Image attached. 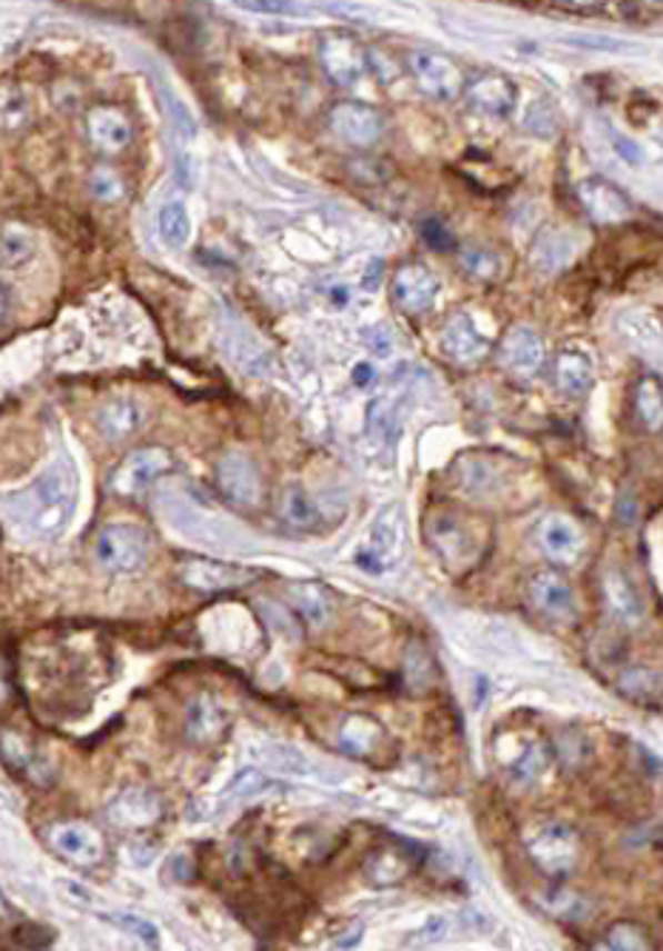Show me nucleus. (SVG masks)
I'll return each mask as SVG.
<instances>
[{
    "mask_svg": "<svg viewBox=\"0 0 663 951\" xmlns=\"http://www.w3.org/2000/svg\"><path fill=\"white\" fill-rule=\"evenodd\" d=\"M89 138L103 151H120L131 143V123L118 109H94L89 114Z\"/></svg>",
    "mask_w": 663,
    "mask_h": 951,
    "instance_id": "5701e85b",
    "label": "nucleus"
},
{
    "mask_svg": "<svg viewBox=\"0 0 663 951\" xmlns=\"http://www.w3.org/2000/svg\"><path fill=\"white\" fill-rule=\"evenodd\" d=\"M217 484L222 495H228L234 504L254 508L262 499V479L257 473V464L242 453H228L217 464Z\"/></svg>",
    "mask_w": 663,
    "mask_h": 951,
    "instance_id": "f8f14e48",
    "label": "nucleus"
},
{
    "mask_svg": "<svg viewBox=\"0 0 663 951\" xmlns=\"http://www.w3.org/2000/svg\"><path fill=\"white\" fill-rule=\"evenodd\" d=\"M539 548L555 564H573L584 553V535L564 515H546L539 524Z\"/></svg>",
    "mask_w": 663,
    "mask_h": 951,
    "instance_id": "a211bd4d",
    "label": "nucleus"
},
{
    "mask_svg": "<svg viewBox=\"0 0 663 951\" xmlns=\"http://www.w3.org/2000/svg\"><path fill=\"white\" fill-rule=\"evenodd\" d=\"M254 755L260 758L265 767L277 769V772H285V775H313V767L300 750H293L288 743H262L254 747Z\"/></svg>",
    "mask_w": 663,
    "mask_h": 951,
    "instance_id": "cd10ccee",
    "label": "nucleus"
},
{
    "mask_svg": "<svg viewBox=\"0 0 663 951\" xmlns=\"http://www.w3.org/2000/svg\"><path fill=\"white\" fill-rule=\"evenodd\" d=\"M604 593H606V601H610V607H612V613L619 615L624 624H637V621L644 619V604H641V599H637L632 581L626 579L621 570H615V568L606 570Z\"/></svg>",
    "mask_w": 663,
    "mask_h": 951,
    "instance_id": "393cba45",
    "label": "nucleus"
},
{
    "mask_svg": "<svg viewBox=\"0 0 663 951\" xmlns=\"http://www.w3.org/2000/svg\"><path fill=\"white\" fill-rule=\"evenodd\" d=\"M3 909H7V903H3V898H0V914H3Z\"/></svg>",
    "mask_w": 663,
    "mask_h": 951,
    "instance_id": "37998d69",
    "label": "nucleus"
},
{
    "mask_svg": "<svg viewBox=\"0 0 663 951\" xmlns=\"http://www.w3.org/2000/svg\"><path fill=\"white\" fill-rule=\"evenodd\" d=\"M499 366L515 379H533L544 366V342L528 326H515L499 346Z\"/></svg>",
    "mask_w": 663,
    "mask_h": 951,
    "instance_id": "6e6552de",
    "label": "nucleus"
},
{
    "mask_svg": "<svg viewBox=\"0 0 663 951\" xmlns=\"http://www.w3.org/2000/svg\"><path fill=\"white\" fill-rule=\"evenodd\" d=\"M120 180L114 174H109V171H98V174L91 177V194L100 197V200H114V197H120Z\"/></svg>",
    "mask_w": 663,
    "mask_h": 951,
    "instance_id": "ea45409f",
    "label": "nucleus"
},
{
    "mask_svg": "<svg viewBox=\"0 0 663 951\" xmlns=\"http://www.w3.org/2000/svg\"><path fill=\"white\" fill-rule=\"evenodd\" d=\"M225 712H222V707L217 704L214 698L200 695L185 707V732H189V738H194V741H217V738L225 732Z\"/></svg>",
    "mask_w": 663,
    "mask_h": 951,
    "instance_id": "b1692460",
    "label": "nucleus"
},
{
    "mask_svg": "<svg viewBox=\"0 0 663 951\" xmlns=\"http://www.w3.org/2000/svg\"><path fill=\"white\" fill-rule=\"evenodd\" d=\"M157 231L171 248H182L191 240L189 211L180 200H169L163 209L157 211Z\"/></svg>",
    "mask_w": 663,
    "mask_h": 951,
    "instance_id": "c85d7f7f",
    "label": "nucleus"
},
{
    "mask_svg": "<svg viewBox=\"0 0 663 951\" xmlns=\"http://www.w3.org/2000/svg\"><path fill=\"white\" fill-rule=\"evenodd\" d=\"M109 821L120 829H143L160 821L163 803L160 798L143 787H129L109 803Z\"/></svg>",
    "mask_w": 663,
    "mask_h": 951,
    "instance_id": "f3484780",
    "label": "nucleus"
},
{
    "mask_svg": "<svg viewBox=\"0 0 663 951\" xmlns=\"http://www.w3.org/2000/svg\"><path fill=\"white\" fill-rule=\"evenodd\" d=\"M464 92H468V100L473 103V109H479L482 114H490V118H508L510 111L515 109V100H519V94H515V86L510 83L504 74H479L475 80H470V83H464Z\"/></svg>",
    "mask_w": 663,
    "mask_h": 951,
    "instance_id": "6ab92c4d",
    "label": "nucleus"
},
{
    "mask_svg": "<svg viewBox=\"0 0 663 951\" xmlns=\"http://www.w3.org/2000/svg\"><path fill=\"white\" fill-rule=\"evenodd\" d=\"M439 293V280L430 268L410 262V266L399 268L396 277L391 282V297L402 311L408 313H424L433 308Z\"/></svg>",
    "mask_w": 663,
    "mask_h": 951,
    "instance_id": "ddd939ff",
    "label": "nucleus"
},
{
    "mask_svg": "<svg viewBox=\"0 0 663 951\" xmlns=\"http://www.w3.org/2000/svg\"><path fill=\"white\" fill-rule=\"evenodd\" d=\"M442 351L450 362L475 366L490 353V339L473 326L468 313H453L442 328Z\"/></svg>",
    "mask_w": 663,
    "mask_h": 951,
    "instance_id": "2eb2a0df",
    "label": "nucleus"
},
{
    "mask_svg": "<svg viewBox=\"0 0 663 951\" xmlns=\"http://www.w3.org/2000/svg\"><path fill=\"white\" fill-rule=\"evenodd\" d=\"M419 234H422V240L428 242L433 251H453L455 248V234L439 217H424V220H419Z\"/></svg>",
    "mask_w": 663,
    "mask_h": 951,
    "instance_id": "e433bc0d",
    "label": "nucleus"
},
{
    "mask_svg": "<svg viewBox=\"0 0 663 951\" xmlns=\"http://www.w3.org/2000/svg\"><path fill=\"white\" fill-rule=\"evenodd\" d=\"M462 266L470 277L488 282L501 274L504 262H501L499 254L488 251V248H468V251H462Z\"/></svg>",
    "mask_w": 663,
    "mask_h": 951,
    "instance_id": "f704fd0d",
    "label": "nucleus"
},
{
    "mask_svg": "<svg viewBox=\"0 0 663 951\" xmlns=\"http://www.w3.org/2000/svg\"><path fill=\"white\" fill-rule=\"evenodd\" d=\"M382 741V730L379 723L364 715H348L339 727V747L353 758L371 755Z\"/></svg>",
    "mask_w": 663,
    "mask_h": 951,
    "instance_id": "a878e982",
    "label": "nucleus"
},
{
    "mask_svg": "<svg viewBox=\"0 0 663 951\" xmlns=\"http://www.w3.org/2000/svg\"><path fill=\"white\" fill-rule=\"evenodd\" d=\"M319 60H322V69H325L328 78L336 86H353L364 78V69H368V58H364V49L359 47L353 38L345 34H333L319 43Z\"/></svg>",
    "mask_w": 663,
    "mask_h": 951,
    "instance_id": "9b49d317",
    "label": "nucleus"
},
{
    "mask_svg": "<svg viewBox=\"0 0 663 951\" xmlns=\"http://www.w3.org/2000/svg\"><path fill=\"white\" fill-rule=\"evenodd\" d=\"M410 72H413V78H416V83L422 86L424 92L439 100H450L459 92H464V78L459 72V66L442 52H428V49L413 52Z\"/></svg>",
    "mask_w": 663,
    "mask_h": 951,
    "instance_id": "9d476101",
    "label": "nucleus"
},
{
    "mask_svg": "<svg viewBox=\"0 0 663 951\" xmlns=\"http://www.w3.org/2000/svg\"><path fill=\"white\" fill-rule=\"evenodd\" d=\"M273 781L268 775H262L260 769H242V772H237L234 781L228 783L225 792H222V801L228 803V807H237V803H245L251 801V798L262 795L265 789H271Z\"/></svg>",
    "mask_w": 663,
    "mask_h": 951,
    "instance_id": "c756f323",
    "label": "nucleus"
},
{
    "mask_svg": "<svg viewBox=\"0 0 663 951\" xmlns=\"http://www.w3.org/2000/svg\"><path fill=\"white\" fill-rule=\"evenodd\" d=\"M331 129L336 131L339 140L353 149H371L382 140V114L373 106L359 103V100H345L331 111Z\"/></svg>",
    "mask_w": 663,
    "mask_h": 951,
    "instance_id": "423d86ee",
    "label": "nucleus"
},
{
    "mask_svg": "<svg viewBox=\"0 0 663 951\" xmlns=\"http://www.w3.org/2000/svg\"><path fill=\"white\" fill-rule=\"evenodd\" d=\"M528 852L530 858L535 860V867H539L541 872L561 880L575 869L581 847L573 829L553 821V823H544V827L530 838Z\"/></svg>",
    "mask_w": 663,
    "mask_h": 951,
    "instance_id": "20e7f679",
    "label": "nucleus"
},
{
    "mask_svg": "<svg viewBox=\"0 0 663 951\" xmlns=\"http://www.w3.org/2000/svg\"><path fill=\"white\" fill-rule=\"evenodd\" d=\"M604 949L646 951V949H652V940H650V934L644 932V925L626 923V920H621V923L610 925V932H606V938H604Z\"/></svg>",
    "mask_w": 663,
    "mask_h": 951,
    "instance_id": "72a5a7b5",
    "label": "nucleus"
},
{
    "mask_svg": "<svg viewBox=\"0 0 663 951\" xmlns=\"http://www.w3.org/2000/svg\"><path fill=\"white\" fill-rule=\"evenodd\" d=\"M544 767H546V752H544V747H539V743H533V747H528V750L521 752L519 761L513 763V769H510V772H513L515 781L524 783V787H528V783L539 781L541 772H544Z\"/></svg>",
    "mask_w": 663,
    "mask_h": 951,
    "instance_id": "c9c22d12",
    "label": "nucleus"
},
{
    "mask_svg": "<svg viewBox=\"0 0 663 951\" xmlns=\"http://www.w3.org/2000/svg\"><path fill=\"white\" fill-rule=\"evenodd\" d=\"M291 599H293V604H297V610H300L305 619H311L313 624H322V621L328 619V610H331V604H328L325 587H319V584L293 587Z\"/></svg>",
    "mask_w": 663,
    "mask_h": 951,
    "instance_id": "2f4dec72",
    "label": "nucleus"
},
{
    "mask_svg": "<svg viewBox=\"0 0 663 951\" xmlns=\"http://www.w3.org/2000/svg\"><path fill=\"white\" fill-rule=\"evenodd\" d=\"M528 595L533 601V607L539 613H544L546 619H559V621H573L579 607H575V593L573 584L559 573V570H539V573L530 575L528 581Z\"/></svg>",
    "mask_w": 663,
    "mask_h": 951,
    "instance_id": "1a4fd4ad",
    "label": "nucleus"
},
{
    "mask_svg": "<svg viewBox=\"0 0 663 951\" xmlns=\"http://www.w3.org/2000/svg\"><path fill=\"white\" fill-rule=\"evenodd\" d=\"M180 579L197 593H225V590L248 584L254 579V573L240 568V564H228V561L185 559L180 564Z\"/></svg>",
    "mask_w": 663,
    "mask_h": 951,
    "instance_id": "0eeeda50",
    "label": "nucleus"
},
{
    "mask_svg": "<svg viewBox=\"0 0 663 951\" xmlns=\"http://www.w3.org/2000/svg\"><path fill=\"white\" fill-rule=\"evenodd\" d=\"M424 535L430 550L450 573H470L488 553L490 533L482 519L459 508H433L424 515Z\"/></svg>",
    "mask_w": 663,
    "mask_h": 951,
    "instance_id": "f257e3e1",
    "label": "nucleus"
},
{
    "mask_svg": "<svg viewBox=\"0 0 663 951\" xmlns=\"http://www.w3.org/2000/svg\"><path fill=\"white\" fill-rule=\"evenodd\" d=\"M619 690L637 704L655 707L661 698V672L650 667H632L619 675Z\"/></svg>",
    "mask_w": 663,
    "mask_h": 951,
    "instance_id": "bb28decb",
    "label": "nucleus"
},
{
    "mask_svg": "<svg viewBox=\"0 0 663 951\" xmlns=\"http://www.w3.org/2000/svg\"><path fill=\"white\" fill-rule=\"evenodd\" d=\"M399 553H402V510L399 504H391L373 524L371 548L362 550L356 561L371 573H382L391 561L399 559Z\"/></svg>",
    "mask_w": 663,
    "mask_h": 951,
    "instance_id": "4468645a",
    "label": "nucleus"
},
{
    "mask_svg": "<svg viewBox=\"0 0 663 951\" xmlns=\"http://www.w3.org/2000/svg\"><path fill=\"white\" fill-rule=\"evenodd\" d=\"M78 502V479L72 464L54 462L32 488V528L40 535L63 533Z\"/></svg>",
    "mask_w": 663,
    "mask_h": 951,
    "instance_id": "f03ea898",
    "label": "nucleus"
},
{
    "mask_svg": "<svg viewBox=\"0 0 663 951\" xmlns=\"http://www.w3.org/2000/svg\"><path fill=\"white\" fill-rule=\"evenodd\" d=\"M29 254V237L23 231H7L0 240V260L3 262H20Z\"/></svg>",
    "mask_w": 663,
    "mask_h": 951,
    "instance_id": "58836bf2",
    "label": "nucleus"
},
{
    "mask_svg": "<svg viewBox=\"0 0 663 951\" xmlns=\"http://www.w3.org/2000/svg\"><path fill=\"white\" fill-rule=\"evenodd\" d=\"M174 468V459H171L169 450L163 448H143L134 450L118 468L111 470L109 488L118 495H140L163 479L169 470Z\"/></svg>",
    "mask_w": 663,
    "mask_h": 951,
    "instance_id": "39448f33",
    "label": "nucleus"
},
{
    "mask_svg": "<svg viewBox=\"0 0 663 951\" xmlns=\"http://www.w3.org/2000/svg\"><path fill=\"white\" fill-rule=\"evenodd\" d=\"M371 377H373L371 366H359L356 368V382H362V379H364V382H368V379H371Z\"/></svg>",
    "mask_w": 663,
    "mask_h": 951,
    "instance_id": "79ce46f5",
    "label": "nucleus"
},
{
    "mask_svg": "<svg viewBox=\"0 0 663 951\" xmlns=\"http://www.w3.org/2000/svg\"><path fill=\"white\" fill-rule=\"evenodd\" d=\"M592 362L581 351H561L553 362V382L564 397L579 399L592 388Z\"/></svg>",
    "mask_w": 663,
    "mask_h": 951,
    "instance_id": "4be33fe9",
    "label": "nucleus"
},
{
    "mask_svg": "<svg viewBox=\"0 0 663 951\" xmlns=\"http://www.w3.org/2000/svg\"><path fill=\"white\" fill-rule=\"evenodd\" d=\"M94 559L106 573H137L149 561V533L137 524H106L94 539Z\"/></svg>",
    "mask_w": 663,
    "mask_h": 951,
    "instance_id": "7ed1b4c3",
    "label": "nucleus"
},
{
    "mask_svg": "<svg viewBox=\"0 0 663 951\" xmlns=\"http://www.w3.org/2000/svg\"><path fill=\"white\" fill-rule=\"evenodd\" d=\"M635 408L641 422L646 424V430L655 433V430L661 428V384H657V379L646 377L637 382Z\"/></svg>",
    "mask_w": 663,
    "mask_h": 951,
    "instance_id": "473e14b6",
    "label": "nucleus"
},
{
    "mask_svg": "<svg viewBox=\"0 0 663 951\" xmlns=\"http://www.w3.org/2000/svg\"><path fill=\"white\" fill-rule=\"evenodd\" d=\"M145 408L137 399L131 397H118L106 402L98 411L94 422H98L100 437L109 439V442H125L143 428Z\"/></svg>",
    "mask_w": 663,
    "mask_h": 951,
    "instance_id": "aec40b11",
    "label": "nucleus"
},
{
    "mask_svg": "<svg viewBox=\"0 0 663 951\" xmlns=\"http://www.w3.org/2000/svg\"><path fill=\"white\" fill-rule=\"evenodd\" d=\"M7 308H9V297H7V288L0 286V320L7 317Z\"/></svg>",
    "mask_w": 663,
    "mask_h": 951,
    "instance_id": "a19ab883",
    "label": "nucleus"
},
{
    "mask_svg": "<svg viewBox=\"0 0 663 951\" xmlns=\"http://www.w3.org/2000/svg\"><path fill=\"white\" fill-rule=\"evenodd\" d=\"M49 843L60 858L78 867H98L103 860V841L100 834L83 823H58L49 832Z\"/></svg>",
    "mask_w": 663,
    "mask_h": 951,
    "instance_id": "dca6fc26",
    "label": "nucleus"
},
{
    "mask_svg": "<svg viewBox=\"0 0 663 951\" xmlns=\"http://www.w3.org/2000/svg\"><path fill=\"white\" fill-rule=\"evenodd\" d=\"M282 519L297 530H313L319 524V510L300 488H291L282 495Z\"/></svg>",
    "mask_w": 663,
    "mask_h": 951,
    "instance_id": "7c9ffc66",
    "label": "nucleus"
},
{
    "mask_svg": "<svg viewBox=\"0 0 663 951\" xmlns=\"http://www.w3.org/2000/svg\"><path fill=\"white\" fill-rule=\"evenodd\" d=\"M581 200H584L586 211H590L592 220L604 222V226H612V222H621L630 217V200H626L624 194H621L615 186H610L606 180H601V177H592V180H586L584 186H581Z\"/></svg>",
    "mask_w": 663,
    "mask_h": 951,
    "instance_id": "412c9836",
    "label": "nucleus"
},
{
    "mask_svg": "<svg viewBox=\"0 0 663 951\" xmlns=\"http://www.w3.org/2000/svg\"><path fill=\"white\" fill-rule=\"evenodd\" d=\"M111 920H114L118 925H123L129 934H134V938L143 940L145 945H151V949H154V945H160V932H157V925L149 923V920L137 918V914H118V918H111Z\"/></svg>",
    "mask_w": 663,
    "mask_h": 951,
    "instance_id": "4c0bfd02",
    "label": "nucleus"
}]
</instances>
